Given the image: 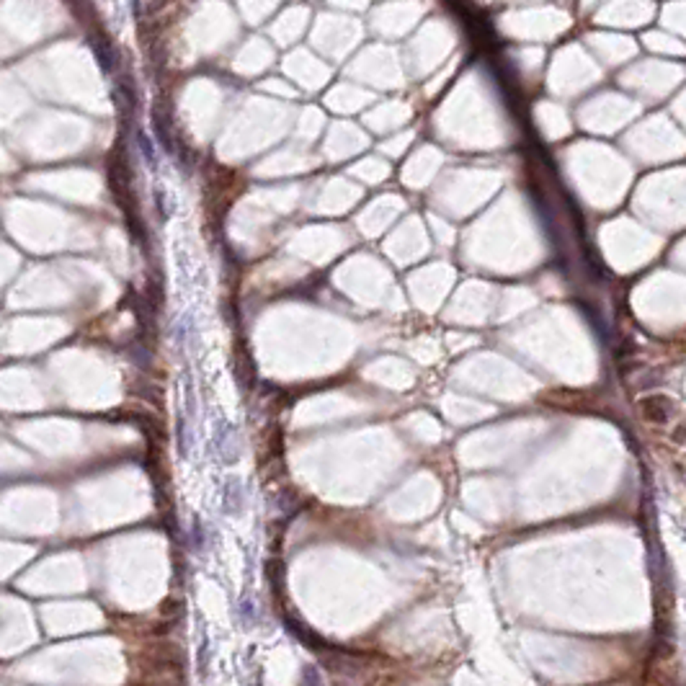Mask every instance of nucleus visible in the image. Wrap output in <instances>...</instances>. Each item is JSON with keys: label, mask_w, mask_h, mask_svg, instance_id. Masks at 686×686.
I'll return each mask as SVG.
<instances>
[{"label": "nucleus", "mask_w": 686, "mask_h": 686, "mask_svg": "<svg viewBox=\"0 0 686 686\" xmlns=\"http://www.w3.org/2000/svg\"><path fill=\"white\" fill-rule=\"evenodd\" d=\"M114 101H117V111L121 124L129 127L137 117V106H140V96H137V85L129 75L117 77V88H114Z\"/></svg>", "instance_id": "nucleus-1"}, {"label": "nucleus", "mask_w": 686, "mask_h": 686, "mask_svg": "<svg viewBox=\"0 0 686 686\" xmlns=\"http://www.w3.org/2000/svg\"><path fill=\"white\" fill-rule=\"evenodd\" d=\"M214 447L220 452L222 462H237V457H240V439H237V431L228 424L217 426V431H214Z\"/></svg>", "instance_id": "nucleus-2"}, {"label": "nucleus", "mask_w": 686, "mask_h": 686, "mask_svg": "<svg viewBox=\"0 0 686 686\" xmlns=\"http://www.w3.org/2000/svg\"><path fill=\"white\" fill-rule=\"evenodd\" d=\"M153 124H155V132H158V140L163 142V147L173 153L176 150V140H173V119H170V106L165 101H158L153 109Z\"/></svg>", "instance_id": "nucleus-3"}, {"label": "nucleus", "mask_w": 686, "mask_h": 686, "mask_svg": "<svg viewBox=\"0 0 686 686\" xmlns=\"http://www.w3.org/2000/svg\"><path fill=\"white\" fill-rule=\"evenodd\" d=\"M640 413L645 415V421L650 424H666L673 413V403L666 395H650L640 403Z\"/></svg>", "instance_id": "nucleus-4"}, {"label": "nucleus", "mask_w": 686, "mask_h": 686, "mask_svg": "<svg viewBox=\"0 0 686 686\" xmlns=\"http://www.w3.org/2000/svg\"><path fill=\"white\" fill-rule=\"evenodd\" d=\"M243 503H246V491H243V483L237 477H230L225 488H222V511L230 514V516H237L243 511Z\"/></svg>", "instance_id": "nucleus-5"}, {"label": "nucleus", "mask_w": 686, "mask_h": 686, "mask_svg": "<svg viewBox=\"0 0 686 686\" xmlns=\"http://www.w3.org/2000/svg\"><path fill=\"white\" fill-rule=\"evenodd\" d=\"M91 47H94V54L103 73H114V68H117V52H114L111 42L106 39V34H98V31L91 34Z\"/></svg>", "instance_id": "nucleus-6"}, {"label": "nucleus", "mask_w": 686, "mask_h": 686, "mask_svg": "<svg viewBox=\"0 0 686 686\" xmlns=\"http://www.w3.org/2000/svg\"><path fill=\"white\" fill-rule=\"evenodd\" d=\"M299 686H322L320 671L315 669V666H302V671H299Z\"/></svg>", "instance_id": "nucleus-7"}, {"label": "nucleus", "mask_w": 686, "mask_h": 686, "mask_svg": "<svg viewBox=\"0 0 686 686\" xmlns=\"http://www.w3.org/2000/svg\"><path fill=\"white\" fill-rule=\"evenodd\" d=\"M240 619H243V627H253L255 611H253V602H251V599H243V602H240Z\"/></svg>", "instance_id": "nucleus-8"}, {"label": "nucleus", "mask_w": 686, "mask_h": 686, "mask_svg": "<svg viewBox=\"0 0 686 686\" xmlns=\"http://www.w3.org/2000/svg\"><path fill=\"white\" fill-rule=\"evenodd\" d=\"M137 144H140V150L144 153V161H147V165L153 168L155 165V153H153V144H150V140L142 135V132H137Z\"/></svg>", "instance_id": "nucleus-9"}, {"label": "nucleus", "mask_w": 686, "mask_h": 686, "mask_svg": "<svg viewBox=\"0 0 686 686\" xmlns=\"http://www.w3.org/2000/svg\"><path fill=\"white\" fill-rule=\"evenodd\" d=\"M202 544H204V529H202V521H199V519H194V547H196V550H202Z\"/></svg>", "instance_id": "nucleus-10"}, {"label": "nucleus", "mask_w": 686, "mask_h": 686, "mask_svg": "<svg viewBox=\"0 0 686 686\" xmlns=\"http://www.w3.org/2000/svg\"><path fill=\"white\" fill-rule=\"evenodd\" d=\"M207 650H209V645H207V640H204V643H202V650H199V671H202V673H207V666H209V658L204 655V653H207Z\"/></svg>", "instance_id": "nucleus-11"}]
</instances>
